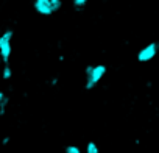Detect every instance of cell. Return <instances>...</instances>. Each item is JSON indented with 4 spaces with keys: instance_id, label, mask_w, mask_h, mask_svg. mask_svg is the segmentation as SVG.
<instances>
[{
    "instance_id": "6da1fadb",
    "label": "cell",
    "mask_w": 159,
    "mask_h": 153,
    "mask_svg": "<svg viewBox=\"0 0 159 153\" xmlns=\"http://www.w3.org/2000/svg\"><path fill=\"white\" fill-rule=\"evenodd\" d=\"M106 66L105 64H92V66H86L84 69V89L86 91H92L106 75Z\"/></svg>"
},
{
    "instance_id": "7a4b0ae2",
    "label": "cell",
    "mask_w": 159,
    "mask_h": 153,
    "mask_svg": "<svg viewBox=\"0 0 159 153\" xmlns=\"http://www.w3.org/2000/svg\"><path fill=\"white\" fill-rule=\"evenodd\" d=\"M13 30H7L0 35V59L3 64L10 63L13 53Z\"/></svg>"
},
{
    "instance_id": "4fadbf2b",
    "label": "cell",
    "mask_w": 159,
    "mask_h": 153,
    "mask_svg": "<svg viewBox=\"0 0 159 153\" xmlns=\"http://www.w3.org/2000/svg\"><path fill=\"white\" fill-rule=\"evenodd\" d=\"M5 97H7V95H5V94H3V92H2V91H0V102H2V100H3V99H5Z\"/></svg>"
},
{
    "instance_id": "9c48e42d",
    "label": "cell",
    "mask_w": 159,
    "mask_h": 153,
    "mask_svg": "<svg viewBox=\"0 0 159 153\" xmlns=\"http://www.w3.org/2000/svg\"><path fill=\"white\" fill-rule=\"evenodd\" d=\"M52 2V8H53V13L59 11L61 7H62V0H50Z\"/></svg>"
},
{
    "instance_id": "3957f363",
    "label": "cell",
    "mask_w": 159,
    "mask_h": 153,
    "mask_svg": "<svg viewBox=\"0 0 159 153\" xmlns=\"http://www.w3.org/2000/svg\"><path fill=\"white\" fill-rule=\"evenodd\" d=\"M157 52H159V42H150L143 49L139 50L136 58H137L139 63H148L157 55Z\"/></svg>"
},
{
    "instance_id": "8fae6325",
    "label": "cell",
    "mask_w": 159,
    "mask_h": 153,
    "mask_svg": "<svg viewBox=\"0 0 159 153\" xmlns=\"http://www.w3.org/2000/svg\"><path fill=\"white\" fill-rule=\"evenodd\" d=\"M8 142H10V136H7V137H3V139H2V144H3V145H7Z\"/></svg>"
},
{
    "instance_id": "5b68a950",
    "label": "cell",
    "mask_w": 159,
    "mask_h": 153,
    "mask_svg": "<svg viewBox=\"0 0 159 153\" xmlns=\"http://www.w3.org/2000/svg\"><path fill=\"white\" fill-rule=\"evenodd\" d=\"M11 76H13V69H11L10 63H7V64H3V69H2V78L5 81H8V80H11Z\"/></svg>"
},
{
    "instance_id": "8992f818",
    "label": "cell",
    "mask_w": 159,
    "mask_h": 153,
    "mask_svg": "<svg viewBox=\"0 0 159 153\" xmlns=\"http://www.w3.org/2000/svg\"><path fill=\"white\" fill-rule=\"evenodd\" d=\"M86 153H100V148H98V145L95 144V142H88L86 144Z\"/></svg>"
},
{
    "instance_id": "ba28073f",
    "label": "cell",
    "mask_w": 159,
    "mask_h": 153,
    "mask_svg": "<svg viewBox=\"0 0 159 153\" xmlns=\"http://www.w3.org/2000/svg\"><path fill=\"white\" fill-rule=\"evenodd\" d=\"M8 103H10V99H8V97H5V99H3L2 102H0V117H2V116H5Z\"/></svg>"
},
{
    "instance_id": "30bf717a",
    "label": "cell",
    "mask_w": 159,
    "mask_h": 153,
    "mask_svg": "<svg viewBox=\"0 0 159 153\" xmlns=\"http://www.w3.org/2000/svg\"><path fill=\"white\" fill-rule=\"evenodd\" d=\"M66 153H81V148H80L78 145H67Z\"/></svg>"
},
{
    "instance_id": "52a82bcc",
    "label": "cell",
    "mask_w": 159,
    "mask_h": 153,
    "mask_svg": "<svg viewBox=\"0 0 159 153\" xmlns=\"http://www.w3.org/2000/svg\"><path fill=\"white\" fill-rule=\"evenodd\" d=\"M88 2L89 0H72V3H73V7H75V10H83L86 5H88Z\"/></svg>"
},
{
    "instance_id": "277c9868",
    "label": "cell",
    "mask_w": 159,
    "mask_h": 153,
    "mask_svg": "<svg viewBox=\"0 0 159 153\" xmlns=\"http://www.w3.org/2000/svg\"><path fill=\"white\" fill-rule=\"evenodd\" d=\"M33 8L41 16H52L53 14V8H52V2H50V0H34V2H33Z\"/></svg>"
},
{
    "instance_id": "7c38bea8",
    "label": "cell",
    "mask_w": 159,
    "mask_h": 153,
    "mask_svg": "<svg viewBox=\"0 0 159 153\" xmlns=\"http://www.w3.org/2000/svg\"><path fill=\"white\" fill-rule=\"evenodd\" d=\"M58 83V78H56V76H55V78H52V86H55Z\"/></svg>"
}]
</instances>
